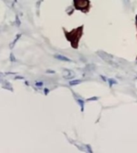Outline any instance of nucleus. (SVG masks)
Listing matches in <instances>:
<instances>
[{"label":"nucleus","instance_id":"obj_3","mask_svg":"<svg viewBox=\"0 0 137 153\" xmlns=\"http://www.w3.org/2000/svg\"><path fill=\"white\" fill-rule=\"evenodd\" d=\"M108 82H109V85H110V86H111L112 84H116V83H117V81H116L115 80H112V79H108Z\"/></svg>","mask_w":137,"mask_h":153},{"label":"nucleus","instance_id":"obj_1","mask_svg":"<svg viewBox=\"0 0 137 153\" xmlns=\"http://www.w3.org/2000/svg\"><path fill=\"white\" fill-rule=\"evenodd\" d=\"M74 6L77 9L83 10L88 7L89 1L88 0H74Z\"/></svg>","mask_w":137,"mask_h":153},{"label":"nucleus","instance_id":"obj_5","mask_svg":"<svg viewBox=\"0 0 137 153\" xmlns=\"http://www.w3.org/2000/svg\"><path fill=\"white\" fill-rule=\"evenodd\" d=\"M78 82H80V81H74L73 82H71V84H75V83H78Z\"/></svg>","mask_w":137,"mask_h":153},{"label":"nucleus","instance_id":"obj_2","mask_svg":"<svg viewBox=\"0 0 137 153\" xmlns=\"http://www.w3.org/2000/svg\"><path fill=\"white\" fill-rule=\"evenodd\" d=\"M100 56L103 60H105L106 62L108 63H110V64H113V56L111 55H109V54L106 53V52H99L98 53Z\"/></svg>","mask_w":137,"mask_h":153},{"label":"nucleus","instance_id":"obj_4","mask_svg":"<svg viewBox=\"0 0 137 153\" xmlns=\"http://www.w3.org/2000/svg\"><path fill=\"white\" fill-rule=\"evenodd\" d=\"M124 4H126L127 6L130 5V1H129V0H124Z\"/></svg>","mask_w":137,"mask_h":153}]
</instances>
